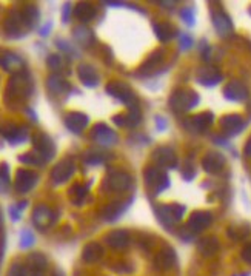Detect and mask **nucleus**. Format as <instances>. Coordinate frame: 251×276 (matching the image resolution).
Masks as SVG:
<instances>
[{
    "label": "nucleus",
    "instance_id": "obj_1",
    "mask_svg": "<svg viewBox=\"0 0 251 276\" xmlns=\"http://www.w3.org/2000/svg\"><path fill=\"white\" fill-rule=\"evenodd\" d=\"M31 81L26 73H17L7 87V99H25L31 93Z\"/></svg>",
    "mask_w": 251,
    "mask_h": 276
},
{
    "label": "nucleus",
    "instance_id": "obj_2",
    "mask_svg": "<svg viewBox=\"0 0 251 276\" xmlns=\"http://www.w3.org/2000/svg\"><path fill=\"white\" fill-rule=\"evenodd\" d=\"M199 100H200V97H199L197 93L179 90V91H174L171 94V97H170V107L176 113H185V111L193 110L199 104Z\"/></svg>",
    "mask_w": 251,
    "mask_h": 276
},
{
    "label": "nucleus",
    "instance_id": "obj_3",
    "mask_svg": "<svg viewBox=\"0 0 251 276\" xmlns=\"http://www.w3.org/2000/svg\"><path fill=\"white\" fill-rule=\"evenodd\" d=\"M184 213H185V207L179 205V204L156 207V216L165 227H171V225L177 224L184 218Z\"/></svg>",
    "mask_w": 251,
    "mask_h": 276
},
{
    "label": "nucleus",
    "instance_id": "obj_4",
    "mask_svg": "<svg viewBox=\"0 0 251 276\" xmlns=\"http://www.w3.org/2000/svg\"><path fill=\"white\" fill-rule=\"evenodd\" d=\"M32 144H34L35 153H37L45 162H48L50 159H53V157H54L56 147H54L53 139H51L48 134H45V133H35V134L32 136Z\"/></svg>",
    "mask_w": 251,
    "mask_h": 276
},
{
    "label": "nucleus",
    "instance_id": "obj_5",
    "mask_svg": "<svg viewBox=\"0 0 251 276\" xmlns=\"http://www.w3.org/2000/svg\"><path fill=\"white\" fill-rule=\"evenodd\" d=\"M106 93L116 99H119L120 102L127 104L130 107L136 105V96L133 93V90L127 85V84H122V82H111L106 85Z\"/></svg>",
    "mask_w": 251,
    "mask_h": 276
},
{
    "label": "nucleus",
    "instance_id": "obj_6",
    "mask_svg": "<svg viewBox=\"0 0 251 276\" xmlns=\"http://www.w3.org/2000/svg\"><path fill=\"white\" fill-rule=\"evenodd\" d=\"M145 182L148 187H153L156 190V193H162L165 188L170 187V179L168 175L163 173L160 168L157 167H150L145 171Z\"/></svg>",
    "mask_w": 251,
    "mask_h": 276
},
{
    "label": "nucleus",
    "instance_id": "obj_7",
    "mask_svg": "<svg viewBox=\"0 0 251 276\" xmlns=\"http://www.w3.org/2000/svg\"><path fill=\"white\" fill-rule=\"evenodd\" d=\"M153 157H154V162L159 167H163V168H176L177 167V156H176L174 150L170 147L156 148L153 153Z\"/></svg>",
    "mask_w": 251,
    "mask_h": 276
},
{
    "label": "nucleus",
    "instance_id": "obj_8",
    "mask_svg": "<svg viewBox=\"0 0 251 276\" xmlns=\"http://www.w3.org/2000/svg\"><path fill=\"white\" fill-rule=\"evenodd\" d=\"M39 181L37 173L26 170V168H20L16 173V181H14V187L19 193H28L29 190H32L35 187Z\"/></svg>",
    "mask_w": 251,
    "mask_h": 276
},
{
    "label": "nucleus",
    "instance_id": "obj_9",
    "mask_svg": "<svg viewBox=\"0 0 251 276\" xmlns=\"http://www.w3.org/2000/svg\"><path fill=\"white\" fill-rule=\"evenodd\" d=\"M211 222H213V215H211L210 212L199 210V212H194V213L190 216L187 228H188L191 233H200V231H203L206 227H210Z\"/></svg>",
    "mask_w": 251,
    "mask_h": 276
},
{
    "label": "nucleus",
    "instance_id": "obj_10",
    "mask_svg": "<svg viewBox=\"0 0 251 276\" xmlns=\"http://www.w3.org/2000/svg\"><path fill=\"white\" fill-rule=\"evenodd\" d=\"M76 171V164L73 159H62L51 171V179L54 184L66 182Z\"/></svg>",
    "mask_w": 251,
    "mask_h": 276
},
{
    "label": "nucleus",
    "instance_id": "obj_11",
    "mask_svg": "<svg viewBox=\"0 0 251 276\" xmlns=\"http://www.w3.org/2000/svg\"><path fill=\"white\" fill-rule=\"evenodd\" d=\"M93 139L102 147H113L117 142V133L106 124H97L93 128Z\"/></svg>",
    "mask_w": 251,
    "mask_h": 276
},
{
    "label": "nucleus",
    "instance_id": "obj_12",
    "mask_svg": "<svg viewBox=\"0 0 251 276\" xmlns=\"http://www.w3.org/2000/svg\"><path fill=\"white\" fill-rule=\"evenodd\" d=\"M196 79L203 87H214L222 81V73L216 66H202L199 68Z\"/></svg>",
    "mask_w": 251,
    "mask_h": 276
},
{
    "label": "nucleus",
    "instance_id": "obj_13",
    "mask_svg": "<svg viewBox=\"0 0 251 276\" xmlns=\"http://www.w3.org/2000/svg\"><path fill=\"white\" fill-rule=\"evenodd\" d=\"M202 167L206 173H210V175H218L224 170L225 167V157L224 154L221 153H208L205 154V157L202 159Z\"/></svg>",
    "mask_w": 251,
    "mask_h": 276
},
{
    "label": "nucleus",
    "instance_id": "obj_14",
    "mask_svg": "<svg viewBox=\"0 0 251 276\" xmlns=\"http://www.w3.org/2000/svg\"><path fill=\"white\" fill-rule=\"evenodd\" d=\"M90 124V117L83 113H79V111H73V113H68L65 116V125L69 131L73 133H80L83 131Z\"/></svg>",
    "mask_w": 251,
    "mask_h": 276
},
{
    "label": "nucleus",
    "instance_id": "obj_15",
    "mask_svg": "<svg viewBox=\"0 0 251 276\" xmlns=\"http://www.w3.org/2000/svg\"><path fill=\"white\" fill-rule=\"evenodd\" d=\"M224 96H225L227 100H231V102H243L248 97V90L242 82L231 81V82H228L225 85Z\"/></svg>",
    "mask_w": 251,
    "mask_h": 276
},
{
    "label": "nucleus",
    "instance_id": "obj_16",
    "mask_svg": "<svg viewBox=\"0 0 251 276\" xmlns=\"http://www.w3.org/2000/svg\"><path fill=\"white\" fill-rule=\"evenodd\" d=\"M48 267V261L42 253H31L26 258V271L29 276H44Z\"/></svg>",
    "mask_w": 251,
    "mask_h": 276
},
{
    "label": "nucleus",
    "instance_id": "obj_17",
    "mask_svg": "<svg viewBox=\"0 0 251 276\" xmlns=\"http://www.w3.org/2000/svg\"><path fill=\"white\" fill-rule=\"evenodd\" d=\"M0 134H2L7 141L17 144V142H23L28 137V130H26V127H19L14 124H4V125H0Z\"/></svg>",
    "mask_w": 251,
    "mask_h": 276
},
{
    "label": "nucleus",
    "instance_id": "obj_18",
    "mask_svg": "<svg viewBox=\"0 0 251 276\" xmlns=\"http://www.w3.org/2000/svg\"><path fill=\"white\" fill-rule=\"evenodd\" d=\"M243 119L239 114H227L221 119V128L227 136H236L243 128Z\"/></svg>",
    "mask_w": 251,
    "mask_h": 276
},
{
    "label": "nucleus",
    "instance_id": "obj_19",
    "mask_svg": "<svg viewBox=\"0 0 251 276\" xmlns=\"http://www.w3.org/2000/svg\"><path fill=\"white\" fill-rule=\"evenodd\" d=\"M77 74H79V79L82 81V84L88 87V88H94L99 85V74L97 71L94 70V66H91L90 63H82L79 65L77 68Z\"/></svg>",
    "mask_w": 251,
    "mask_h": 276
},
{
    "label": "nucleus",
    "instance_id": "obj_20",
    "mask_svg": "<svg viewBox=\"0 0 251 276\" xmlns=\"http://www.w3.org/2000/svg\"><path fill=\"white\" fill-rule=\"evenodd\" d=\"M32 221H34L35 227H39V228H47V227H50L53 224L54 213L47 205H37L34 209V213H32Z\"/></svg>",
    "mask_w": 251,
    "mask_h": 276
},
{
    "label": "nucleus",
    "instance_id": "obj_21",
    "mask_svg": "<svg viewBox=\"0 0 251 276\" xmlns=\"http://www.w3.org/2000/svg\"><path fill=\"white\" fill-rule=\"evenodd\" d=\"M211 17H213V25H214L216 31H218L222 37H228V36L233 32V23H231L230 17H228L222 10L213 11Z\"/></svg>",
    "mask_w": 251,
    "mask_h": 276
},
{
    "label": "nucleus",
    "instance_id": "obj_22",
    "mask_svg": "<svg viewBox=\"0 0 251 276\" xmlns=\"http://www.w3.org/2000/svg\"><path fill=\"white\" fill-rule=\"evenodd\" d=\"M130 241H131V238L127 230H113L111 233L106 234V244L116 250L125 249L130 244Z\"/></svg>",
    "mask_w": 251,
    "mask_h": 276
},
{
    "label": "nucleus",
    "instance_id": "obj_23",
    "mask_svg": "<svg viewBox=\"0 0 251 276\" xmlns=\"http://www.w3.org/2000/svg\"><path fill=\"white\" fill-rule=\"evenodd\" d=\"M131 185V176L125 171H114L108 178V187L113 191H125Z\"/></svg>",
    "mask_w": 251,
    "mask_h": 276
},
{
    "label": "nucleus",
    "instance_id": "obj_24",
    "mask_svg": "<svg viewBox=\"0 0 251 276\" xmlns=\"http://www.w3.org/2000/svg\"><path fill=\"white\" fill-rule=\"evenodd\" d=\"M174 264H176V253L170 247L160 250L154 258V265L159 270H170L174 267Z\"/></svg>",
    "mask_w": 251,
    "mask_h": 276
},
{
    "label": "nucleus",
    "instance_id": "obj_25",
    "mask_svg": "<svg viewBox=\"0 0 251 276\" xmlns=\"http://www.w3.org/2000/svg\"><path fill=\"white\" fill-rule=\"evenodd\" d=\"M213 122H214V116H213V113H210V111L200 113V114L191 117V121H190L191 128L196 130V131H203V130H206V128H210V127L213 125Z\"/></svg>",
    "mask_w": 251,
    "mask_h": 276
},
{
    "label": "nucleus",
    "instance_id": "obj_26",
    "mask_svg": "<svg viewBox=\"0 0 251 276\" xmlns=\"http://www.w3.org/2000/svg\"><path fill=\"white\" fill-rule=\"evenodd\" d=\"M103 256V247L99 244V243H90L88 246H85V249H83L82 252V258L85 262H97L100 261Z\"/></svg>",
    "mask_w": 251,
    "mask_h": 276
},
{
    "label": "nucleus",
    "instance_id": "obj_27",
    "mask_svg": "<svg viewBox=\"0 0 251 276\" xmlns=\"http://www.w3.org/2000/svg\"><path fill=\"white\" fill-rule=\"evenodd\" d=\"M48 90L53 93V94H63L69 90V84L65 81V79L59 74H53L48 77Z\"/></svg>",
    "mask_w": 251,
    "mask_h": 276
},
{
    "label": "nucleus",
    "instance_id": "obj_28",
    "mask_svg": "<svg viewBox=\"0 0 251 276\" xmlns=\"http://www.w3.org/2000/svg\"><path fill=\"white\" fill-rule=\"evenodd\" d=\"M22 25H23L22 16H20V13H17V11H13V13L10 14V17L7 19V22H5L7 32H8L10 36H13V37H19V36H20Z\"/></svg>",
    "mask_w": 251,
    "mask_h": 276
},
{
    "label": "nucleus",
    "instance_id": "obj_29",
    "mask_svg": "<svg viewBox=\"0 0 251 276\" xmlns=\"http://www.w3.org/2000/svg\"><path fill=\"white\" fill-rule=\"evenodd\" d=\"M74 14H76V17H77L80 22H91V20L96 17V8H94L91 4L82 2V4H79V5L76 7Z\"/></svg>",
    "mask_w": 251,
    "mask_h": 276
},
{
    "label": "nucleus",
    "instance_id": "obj_30",
    "mask_svg": "<svg viewBox=\"0 0 251 276\" xmlns=\"http://www.w3.org/2000/svg\"><path fill=\"white\" fill-rule=\"evenodd\" d=\"M197 249L203 256H213L219 250V241L216 238H213V236L211 238H203L199 241Z\"/></svg>",
    "mask_w": 251,
    "mask_h": 276
},
{
    "label": "nucleus",
    "instance_id": "obj_31",
    "mask_svg": "<svg viewBox=\"0 0 251 276\" xmlns=\"http://www.w3.org/2000/svg\"><path fill=\"white\" fill-rule=\"evenodd\" d=\"M154 32L160 42H168L176 36V29L170 23H156Z\"/></svg>",
    "mask_w": 251,
    "mask_h": 276
},
{
    "label": "nucleus",
    "instance_id": "obj_32",
    "mask_svg": "<svg viewBox=\"0 0 251 276\" xmlns=\"http://www.w3.org/2000/svg\"><path fill=\"white\" fill-rule=\"evenodd\" d=\"M74 39L77 41V44H80V45H83V47H88V45H91L93 41H94V34H93V31H91L90 28H87V26H77V28L74 29Z\"/></svg>",
    "mask_w": 251,
    "mask_h": 276
},
{
    "label": "nucleus",
    "instance_id": "obj_33",
    "mask_svg": "<svg viewBox=\"0 0 251 276\" xmlns=\"http://www.w3.org/2000/svg\"><path fill=\"white\" fill-rule=\"evenodd\" d=\"M20 16H22L23 25L28 26V28H34V26L37 25V22H39V10H37L34 5L25 7V8L22 10Z\"/></svg>",
    "mask_w": 251,
    "mask_h": 276
},
{
    "label": "nucleus",
    "instance_id": "obj_34",
    "mask_svg": "<svg viewBox=\"0 0 251 276\" xmlns=\"http://www.w3.org/2000/svg\"><path fill=\"white\" fill-rule=\"evenodd\" d=\"M127 205H128V204L119 202V201L111 202V204L103 210V218H105L106 221H116L125 210H127Z\"/></svg>",
    "mask_w": 251,
    "mask_h": 276
},
{
    "label": "nucleus",
    "instance_id": "obj_35",
    "mask_svg": "<svg viewBox=\"0 0 251 276\" xmlns=\"http://www.w3.org/2000/svg\"><path fill=\"white\" fill-rule=\"evenodd\" d=\"M162 60H163V51H160V50L154 51V53L150 56V59L142 65L140 73H142V74H150V73H153V71L162 63Z\"/></svg>",
    "mask_w": 251,
    "mask_h": 276
},
{
    "label": "nucleus",
    "instance_id": "obj_36",
    "mask_svg": "<svg viewBox=\"0 0 251 276\" xmlns=\"http://www.w3.org/2000/svg\"><path fill=\"white\" fill-rule=\"evenodd\" d=\"M0 63H2L4 68L8 71H20L23 66V60L17 54H13V53H7L4 56V59L0 60Z\"/></svg>",
    "mask_w": 251,
    "mask_h": 276
},
{
    "label": "nucleus",
    "instance_id": "obj_37",
    "mask_svg": "<svg viewBox=\"0 0 251 276\" xmlns=\"http://www.w3.org/2000/svg\"><path fill=\"white\" fill-rule=\"evenodd\" d=\"M88 194V187L87 185H80V184H76L73 188H71V199L76 205H80L83 201H85Z\"/></svg>",
    "mask_w": 251,
    "mask_h": 276
},
{
    "label": "nucleus",
    "instance_id": "obj_38",
    "mask_svg": "<svg viewBox=\"0 0 251 276\" xmlns=\"http://www.w3.org/2000/svg\"><path fill=\"white\" fill-rule=\"evenodd\" d=\"M125 119H127V125L125 127H137L142 121V114H140V110L137 105L131 107V111L128 113V116H125Z\"/></svg>",
    "mask_w": 251,
    "mask_h": 276
},
{
    "label": "nucleus",
    "instance_id": "obj_39",
    "mask_svg": "<svg viewBox=\"0 0 251 276\" xmlns=\"http://www.w3.org/2000/svg\"><path fill=\"white\" fill-rule=\"evenodd\" d=\"M10 188V168L7 164L0 165V193H7Z\"/></svg>",
    "mask_w": 251,
    "mask_h": 276
},
{
    "label": "nucleus",
    "instance_id": "obj_40",
    "mask_svg": "<svg viewBox=\"0 0 251 276\" xmlns=\"http://www.w3.org/2000/svg\"><path fill=\"white\" fill-rule=\"evenodd\" d=\"M19 161L23 162V164H29V165H40V164L45 162L37 153H26V154L19 157Z\"/></svg>",
    "mask_w": 251,
    "mask_h": 276
},
{
    "label": "nucleus",
    "instance_id": "obj_41",
    "mask_svg": "<svg viewBox=\"0 0 251 276\" xmlns=\"http://www.w3.org/2000/svg\"><path fill=\"white\" fill-rule=\"evenodd\" d=\"M103 154L102 153H97V151H88L85 154V162L90 164V165H97V164H102L103 162Z\"/></svg>",
    "mask_w": 251,
    "mask_h": 276
},
{
    "label": "nucleus",
    "instance_id": "obj_42",
    "mask_svg": "<svg viewBox=\"0 0 251 276\" xmlns=\"http://www.w3.org/2000/svg\"><path fill=\"white\" fill-rule=\"evenodd\" d=\"M34 244V234L29 230H23L20 234V247L22 249H28Z\"/></svg>",
    "mask_w": 251,
    "mask_h": 276
},
{
    "label": "nucleus",
    "instance_id": "obj_43",
    "mask_svg": "<svg viewBox=\"0 0 251 276\" xmlns=\"http://www.w3.org/2000/svg\"><path fill=\"white\" fill-rule=\"evenodd\" d=\"M181 17L182 20L188 25V26H193L194 25V10L193 8H184L181 11Z\"/></svg>",
    "mask_w": 251,
    "mask_h": 276
},
{
    "label": "nucleus",
    "instance_id": "obj_44",
    "mask_svg": "<svg viewBox=\"0 0 251 276\" xmlns=\"http://www.w3.org/2000/svg\"><path fill=\"white\" fill-rule=\"evenodd\" d=\"M8 276H28L26 267L22 264H13L8 271Z\"/></svg>",
    "mask_w": 251,
    "mask_h": 276
},
{
    "label": "nucleus",
    "instance_id": "obj_45",
    "mask_svg": "<svg viewBox=\"0 0 251 276\" xmlns=\"http://www.w3.org/2000/svg\"><path fill=\"white\" fill-rule=\"evenodd\" d=\"M47 63H48L50 68L59 70V68L62 66V56H60V54H51V56H48Z\"/></svg>",
    "mask_w": 251,
    "mask_h": 276
},
{
    "label": "nucleus",
    "instance_id": "obj_46",
    "mask_svg": "<svg viewBox=\"0 0 251 276\" xmlns=\"http://www.w3.org/2000/svg\"><path fill=\"white\" fill-rule=\"evenodd\" d=\"M25 207H26V202H20V204H17V205H14V207L10 209L13 221H17V219L20 218V213H22V210H23Z\"/></svg>",
    "mask_w": 251,
    "mask_h": 276
},
{
    "label": "nucleus",
    "instance_id": "obj_47",
    "mask_svg": "<svg viewBox=\"0 0 251 276\" xmlns=\"http://www.w3.org/2000/svg\"><path fill=\"white\" fill-rule=\"evenodd\" d=\"M191 47H193V39H191V36L182 34V36H181V48H182L184 51H187V50H190Z\"/></svg>",
    "mask_w": 251,
    "mask_h": 276
},
{
    "label": "nucleus",
    "instance_id": "obj_48",
    "mask_svg": "<svg viewBox=\"0 0 251 276\" xmlns=\"http://www.w3.org/2000/svg\"><path fill=\"white\" fill-rule=\"evenodd\" d=\"M242 259L248 264H251V243L246 244L243 249H242Z\"/></svg>",
    "mask_w": 251,
    "mask_h": 276
},
{
    "label": "nucleus",
    "instance_id": "obj_49",
    "mask_svg": "<svg viewBox=\"0 0 251 276\" xmlns=\"http://www.w3.org/2000/svg\"><path fill=\"white\" fill-rule=\"evenodd\" d=\"M113 121H114V124L119 125V127H125V125H127V119H125V116H123V114L116 116Z\"/></svg>",
    "mask_w": 251,
    "mask_h": 276
},
{
    "label": "nucleus",
    "instance_id": "obj_50",
    "mask_svg": "<svg viewBox=\"0 0 251 276\" xmlns=\"http://www.w3.org/2000/svg\"><path fill=\"white\" fill-rule=\"evenodd\" d=\"M156 125H157L159 131H163V130L166 128V121L163 119L162 116H157V117H156Z\"/></svg>",
    "mask_w": 251,
    "mask_h": 276
},
{
    "label": "nucleus",
    "instance_id": "obj_51",
    "mask_svg": "<svg viewBox=\"0 0 251 276\" xmlns=\"http://www.w3.org/2000/svg\"><path fill=\"white\" fill-rule=\"evenodd\" d=\"M69 14H71V10H69V5L66 4V5H65V8H63V22H68Z\"/></svg>",
    "mask_w": 251,
    "mask_h": 276
},
{
    "label": "nucleus",
    "instance_id": "obj_52",
    "mask_svg": "<svg viewBox=\"0 0 251 276\" xmlns=\"http://www.w3.org/2000/svg\"><path fill=\"white\" fill-rule=\"evenodd\" d=\"M243 151H245V156H246V157H251V137L248 139V142H246Z\"/></svg>",
    "mask_w": 251,
    "mask_h": 276
},
{
    "label": "nucleus",
    "instance_id": "obj_53",
    "mask_svg": "<svg viewBox=\"0 0 251 276\" xmlns=\"http://www.w3.org/2000/svg\"><path fill=\"white\" fill-rule=\"evenodd\" d=\"M2 255H4V239L0 238V259H2Z\"/></svg>",
    "mask_w": 251,
    "mask_h": 276
},
{
    "label": "nucleus",
    "instance_id": "obj_54",
    "mask_svg": "<svg viewBox=\"0 0 251 276\" xmlns=\"http://www.w3.org/2000/svg\"><path fill=\"white\" fill-rule=\"evenodd\" d=\"M53 276H63V273H62V271H56V273H54Z\"/></svg>",
    "mask_w": 251,
    "mask_h": 276
},
{
    "label": "nucleus",
    "instance_id": "obj_55",
    "mask_svg": "<svg viewBox=\"0 0 251 276\" xmlns=\"http://www.w3.org/2000/svg\"><path fill=\"white\" fill-rule=\"evenodd\" d=\"M249 16H251V8H249Z\"/></svg>",
    "mask_w": 251,
    "mask_h": 276
}]
</instances>
